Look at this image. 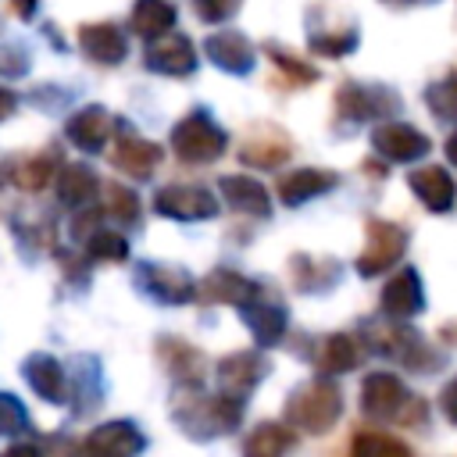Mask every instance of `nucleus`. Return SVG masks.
Segmentation results:
<instances>
[{"label":"nucleus","instance_id":"nucleus-17","mask_svg":"<svg viewBox=\"0 0 457 457\" xmlns=\"http://www.w3.org/2000/svg\"><path fill=\"white\" fill-rule=\"evenodd\" d=\"M207 57H211L218 68L232 71V75H243V71L253 68V46H250L246 36H239V32H214V36L207 39Z\"/></svg>","mask_w":457,"mask_h":457},{"label":"nucleus","instance_id":"nucleus-29","mask_svg":"<svg viewBox=\"0 0 457 457\" xmlns=\"http://www.w3.org/2000/svg\"><path fill=\"white\" fill-rule=\"evenodd\" d=\"M96 193V175L86 164H68L57 179V196L64 204H89Z\"/></svg>","mask_w":457,"mask_h":457},{"label":"nucleus","instance_id":"nucleus-31","mask_svg":"<svg viewBox=\"0 0 457 457\" xmlns=\"http://www.w3.org/2000/svg\"><path fill=\"white\" fill-rule=\"evenodd\" d=\"M86 253H89L93 261H125V257H129V243H125L118 232L100 228V232H93V236H89Z\"/></svg>","mask_w":457,"mask_h":457},{"label":"nucleus","instance_id":"nucleus-19","mask_svg":"<svg viewBox=\"0 0 457 457\" xmlns=\"http://www.w3.org/2000/svg\"><path fill=\"white\" fill-rule=\"evenodd\" d=\"M332 186H336V175H332V171H321V168H296V171H289V175L278 179V196H282V204L296 207V204H303V200H311V196H318V193H328Z\"/></svg>","mask_w":457,"mask_h":457},{"label":"nucleus","instance_id":"nucleus-12","mask_svg":"<svg viewBox=\"0 0 457 457\" xmlns=\"http://www.w3.org/2000/svg\"><path fill=\"white\" fill-rule=\"evenodd\" d=\"M336 107L339 114L353 118V121H364V118H375V114H386L396 107V96L386 93V89H371V86H357V82H346L339 93H336Z\"/></svg>","mask_w":457,"mask_h":457},{"label":"nucleus","instance_id":"nucleus-46","mask_svg":"<svg viewBox=\"0 0 457 457\" xmlns=\"http://www.w3.org/2000/svg\"><path fill=\"white\" fill-rule=\"evenodd\" d=\"M446 157H450V164L457 168V132H453V136L446 139Z\"/></svg>","mask_w":457,"mask_h":457},{"label":"nucleus","instance_id":"nucleus-24","mask_svg":"<svg viewBox=\"0 0 457 457\" xmlns=\"http://www.w3.org/2000/svg\"><path fill=\"white\" fill-rule=\"evenodd\" d=\"M175 25V7L168 0H136L132 7V32L143 39H161Z\"/></svg>","mask_w":457,"mask_h":457},{"label":"nucleus","instance_id":"nucleus-11","mask_svg":"<svg viewBox=\"0 0 457 457\" xmlns=\"http://www.w3.org/2000/svg\"><path fill=\"white\" fill-rule=\"evenodd\" d=\"M425 307V293H421V278L414 268H403L400 275H393L382 289V314L389 318H414Z\"/></svg>","mask_w":457,"mask_h":457},{"label":"nucleus","instance_id":"nucleus-43","mask_svg":"<svg viewBox=\"0 0 457 457\" xmlns=\"http://www.w3.org/2000/svg\"><path fill=\"white\" fill-rule=\"evenodd\" d=\"M14 107H18V96H14L11 89H4V86H0V118L14 114Z\"/></svg>","mask_w":457,"mask_h":457},{"label":"nucleus","instance_id":"nucleus-37","mask_svg":"<svg viewBox=\"0 0 457 457\" xmlns=\"http://www.w3.org/2000/svg\"><path fill=\"white\" fill-rule=\"evenodd\" d=\"M268 54H271V61H275L296 86H307V82L318 79V71H314L311 64H303V61H296V57H289V54H282V50H275V46H268Z\"/></svg>","mask_w":457,"mask_h":457},{"label":"nucleus","instance_id":"nucleus-18","mask_svg":"<svg viewBox=\"0 0 457 457\" xmlns=\"http://www.w3.org/2000/svg\"><path fill=\"white\" fill-rule=\"evenodd\" d=\"M114 132V118L104 107H82L71 121H68V139L82 150H100L107 143V136Z\"/></svg>","mask_w":457,"mask_h":457},{"label":"nucleus","instance_id":"nucleus-40","mask_svg":"<svg viewBox=\"0 0 457 457\" xmlns=\"http://www.w3.org/2000/svg\"><path fill=\"white\" fill-rule=\"evenodd\" d=\"M439 407H443V418L457 425V378H450L439 393Z\"/></svg>","mask_w":457,"mask_h":457},{"label":"nucleus","instance_id":"nucleus-20","mask_svg":"<svg viewBox=\"0 0 457 457\" xmlns=\"http://www.w3.org/2000/svg\"><path fill=\"white\" fill-rule=\"evenodd\" d=\"M221 196H225L228 207H236V211H246V214H257V218H268V214H271L268 189H264L257 179L225 175V179H221Z\"/></svg>","mask_w":457,"mask_h":457},{"label":"nucleus","instance_id":"nucleus-42","mask_svg":"<svg viewBox=\"0 0 457 457\" xmlns=\"http://www.w3.org/2000/svg\"><path fill=\"white\" fill-rule=\"evenodd\" d=\"M0 457H43L36 446H29V443H14V446H7Z\"/></svg>","mask_w":457,"mask_h":457},{"label":"nucleus","instance_id":"nucleus-3","mask_svg":"<svg viewBox=\"0 0 457 457\" xmlns=\"http://www.w3.org/2000/svg\"><path fill=\"white\" fill-rule=\"evenodd\" d=\"M403 250H407V232L400 225H393V221L371 218L368 221V243H364V250L357 257V275L371 278V275L386 271L389 264H396L403 257Z\"/></svg>","mask_w":457,"mask_h":457},{"label":"nucleus","instance_id":"nucleus-8","mask_svg":"<svg viewBox=\"0 0 457 457\" xmlns=\"http://www.w3.org/2000/svg\"><path fill=\"white\" fill-rule=\"evenodd\" d=\"M143 450V436L129 421H107L89 432L82 453L86 457H136Z\"/></svg>","mask_w":457,"mask_h":457},{"label":"nucleus","instance_id":"nucleus-32","mask_svg":"<svg viewBox=\"0 0 457 457\" xmlns=\"http://www.w3.org/2000/svg\"><path fill=\"white\" fill-rule=\"evenodd\" d=\"M107 211L114 214V221L136 225V221H139V196H136L129 186H111V189H107Z\"/></svg>","mask_w":457,"mask_h":457},{"label":"nucleus","instance_id":"nucleus-35","mask_svg":"<svg viewBox=\"0 0 457 457\" xmlns=\"http://www.w3.org/2000/svg\"><path fill=\"white\" fill-rule=\"evenodd\" d=\"M428 107H432L439 118H457V71L428 89Z\"/></svg>","mask_w":457,"mask_h":457},{"label":"nucleus","instance_id":"nucleus-26","mask_svg":"<svg viewBox=\"0 0 457 457\" xmlns=\"http://www.w3.org/2000/svg\"><path fill=\"white\" fill-rule=\"evenodd\" d=\"M357 361H361V346L353 336H343V332L328 336L318 350V371H325V375L350 371V368H357Z\"/></svg>","mask_w":457,"mask_h":457},{"label":"nucleus","instance_id":"nucleus-22","mask_svg":"<svg viewBox=\"0 0 457 457\" xmlns=\"http://www.w3.org/2000/svg\"><path fill=\"white\" fill-rule=\"evenodd\" d=\"M25 378H29V386H32L43 400H50V403H61V400H64V368L57 364V357H50V353H32V357L25 361Z\"/></svg>","mask_w":457,"mask_h":457},{"label":"nucleus","instance_id":"nucleus-16","mask_svg":"<svg viewBox=\"0 0 457 457\" xmlns=\"http://www.w3.org/2000/svg\"><path fill=\"white\" fill-rule=\"evenodd\" d=\"M139 278H143V286H146L157 300H164V303H186V300L196 293L193 278H189L186 271H179V268L146 264V268L139 271Z\"/></svg>","mask_w":457,"mask_h":457},{"label":"nucleus","instance_id":"nucleus-7","mask_svg":"<svg viewBox=\"0 0 457 457\" xmlns=\"http://www.w3.org/2000/svg\"><path fill=\"white\" fill-rule=\"evenodd\" d=\"M371 146H375L386 161H400V164H407V161L425 157L432 143H428V136H425V132H418L414 125L386 121V125H378V129L371 132Z\"/></svg>","mask_w":457,"mask_h":457},{"label":"nucleus","instance_id":"nucleus-47","mask_svg":"<svg viewBox=\"0 0 457 457\" xmlns=\"http://www.w3.org/2000/svg\"><path fill=\"white\" fill-rule=\"evenodd\" d=\"M386 4H428V0H386Z\"/></svg>","mask_w":457,"mask_h":457},{"label":"nucleus","instance_id":"nucleus-38","mask_svg":"<svg viewBox=\"0 0 457 457\" xmlns=\"http://www.w3.org/2000/svg\"><path fill=\"white\" fill-rule=\"evenodd\" d=\"M239 4H243V0H193L196 14H200L204 21H225L228 14H236Z\"/></svg>","mask_w":457,"mask_h":457},{"label":"nucleus","instance_id":"nucleus-25","mask_svg":"<svg viewBox=\"0 0 457 457\" xmlns=\"http://www.w3.org/2000/svg\"><path fill=\"white\" fill-rule=\"evenodd\" d=\"M293 443H296V439H293V432H289L286 425L264 421V425H257V428L246 436L243 457H286Z\"/></svg>","mask_w":457,"mask_h":457},{"label":"nucleus","instance_id":"nucleus-6","mask_svg":"<svg viewBox=\"0 0 457 457\" xmlns=\"http://www.w3.org/2000/svg\"><path fill=\"white\" fill-rule=\"evenodd\" d=\"M154 207H157V214L179 218V221H200V218L218 214V200L204 186H164L154 196Z\"/></svg>","mask_w":457,"mask_h":457},{"label":"nucleus","instance_id":"nucleus-13","mask_svg":"<svg viewBox=\"0 0 457 457\" xmlns=\"http://www.w3.org/2000/svg\"><path fill=\"white\" fill-rule=\"evenodd\" d=\"M79 43H82V54L100 61V64H118L125 57V36L118 25L111 21H96V25H82L79 29Z\"/></svg>","mask_w":457,"mask_h":457},{"label":"nucleus","instance_id":"nucleus-4","mask_svg":"<svg viewBox=\"0 0 457 457\" xmlns=\"http://www.w3.org/2000/svg\"><path fill=\"white\" fill-rule=\"evenodd\" d=\"M414 400L407 396L403 382L396 375H389V371H371L364 378V386H361V407L371 418H407L403 411L414 407Z\"/></svg>","mask_w":457,"mask_h":457},{"label":"nucleus","instance_id":"nucleus-14","mask_svg":"<svg viewBox=\"0 0 457 457\" xmlns=\"http://www.w3.org/2000/svg\"><path fill=\"white\" fill-rule=\"evenodd\" d=\"M407 186L414 189V196H418L428 211H450V204H453V179H450L439 164L414 168V171L407 175Z\"/></svg>","mask_w":457,"mask_h":457},{"label":"nucleus","instance_id":"nucleus-21","mask_svg":"<svg viewBox=\"0 0 457 457\" xmlns=\"http://www.w3.org/2000/svg\"><path fill=\"white\" fill-rule=\"evenodd\" d=\"M264 371H268V364H264V357H257L253 350L232 353V357H225V361L218 364V378H221V386L232 389V393H246V389H253L257 378H261Z\"/></svg>","mask_w":457,"mask_h":457},{"label":"nucleus","instance_id":"nucleus-41","mask_svg":"<svg viewBox=\"0 0 457 457\" xmlns=\"http://www.w3.org/2000/svg\"><path fill=\"white\" fill-rule=\"evenodd\" d=\"M96 221H100V211H96V207H89V211H86V214H79V218H75V221H71V232H75V236H79V239H82V236H86V232H89V236H93V232H100V228H93V225H96Z\"/></svg>","mask_w":457,"mask_h":457},{"label":"nucleus","instance_id":"nucleus-1","mask_svg":"<svg viewBox=\"0 0 457 457\" xmlns=\"http://www.w3.org/2000/svg\"><path fill=\"white\" fill-rule=\"evenodd\" d=\"M343 414V393L328 378H314L300 386L286 403V421L303 432H328Z\"/></svg>","mask_w":457,"mask_h":457},{"label":"nucleus","instance_id":"nucleus-2","mask_svg":"<svg viewBox=\"0 0 457 457\" xmlns=\"http://www.w3.org/2000/svg\"><path fill=\"white\" fill-rule=\"evenodd\" d=\"M225 143H228L225 132H221L204 111L182 118V121L175 125V132H171V150H175L182 161H189V164H207V161L221 157V154H225Z\"/></svg>","mask_w":457,"mask_h":457},{"label":"nucleus","instance_id":"nucleus-5","mask_svg":"<svg viewBox=\"0 0 457 457\" xmlns=\"http://www.w3.org/2000/svg\"><path fill=\"white\" fill-rule=\"evenodd\" d=\"M175 418L189 428V432H228L239 425L243 418V400L221 393V396H207V400H196L193 403V414L189 411H175Z\"/></svg>","mask_w":457,"mask_h":457},{"label":"nucleus","instance_id":"nucleus-33","mask_svg":"<svg viewBox=\"0 0 457 457\" xmlns=\"http://www.w3.org/2000/svg\"><path fill=\"white\" fill-rule=\"evenodd\" d=\"M357 46V29H343V32H318L311 36V50L325 54V57H343Z\"/></svg>","mask_w":457,"mask_h":457},{"label":"nucleus","instance_id":"nucleus-9","mask_svg":"<svg viewBox=\"0 0 457 457\" xmlns=\"http://www.w3.org/2000/svg\"><path fill=\"white\" fill-rule=\"evenodd\" d=\"M143 61L150 71H161V75H189L196 68V50L186 36H161L157 43L146 46Z\"/></svg>","mask_w":457,"mask_h":457},{"label":"nucleus","instance_id":"nucleus-36","mask_svg":"<svg viewBox=\"0 0 457 457\" xmlns=\"http://www.w3.org/2000/svg\"><path fill=\"white\" fill-rule=\"evenodd\" d=\"M25 425H29L25 407H21L11 393H0V432H4V436H14V432H21Z\"/></svg>","mask_w":457,"mask_h":457},{"label":"nucleus","instance_id":"nucleus-44","mask_svg":"<svg viewBox=\"0 0 457 457\" xmlns=\"http://www.w3.org/2000/svg\"><path fill=\"white\" fill-rule=\"evenodd\" d=\"M11 7H14L18 18H29V14L36 11V0H11Z\"/></svg>","mask_w":457,"mask_h":457},{"label":"nucleus","instance_id":"nucleus-28","mask_svg":"<svg viewBox=\"0 0 457 457\" xmlns=\"http://www.w3.org/2000/svg\"><path fill=\"white\" fill-rule=\"evenodd\" d=\"M161 353L168 357V368L175 371V378L179 382H200V375H204V357L193 350V346H186L182 339H164L161 343Z\"/></svg>","mask_w":457,"mask_h":457},{"label":"nucleus","instance_id":"nucleus-15","mask_svg":"<svg viewBox=\"0 0 457 457\" xmlns=\"http://www.w3.org/2000/svg\"><path fill=\"white\" fill-rule=\"evenodd\" d=\"M111 161H114V168H121V171H129V175H136V179H146V175L161 164V146L150 143V139H136V136L125 132V136L114 143Z\"/></svg>","mask_w":457,"mask_h":457},{"label":"nucleus","instance_id":"nucleus-34","mask_svg":"<svg viewBox=\"0 0 457 457\" xmlns=\"http://www.w3.org/2000/svg\"><path fill=\"white\" fill-rule=\"evenodd\" d=\"M54 168H57V161H54L50 154H43V157H32V161H25V164L18 168L14 182H18L21 189H43V186L50 182Z\"/></svg>","mask_w":457,"mask_h":457},{"label":"nucleus","instance_id":"nucleus-30","mask_svg":"<svg viewBox=\"0 0 457 457\" xmlns=\"http://www.w3.org/2000/svg\"><path fill=\"white\" fill-rule=\"evenodd\" d=\"M350 457H414V453H411L407 443H400V439H393L386 432H371L368 428V432H357L353 436Z\"/></svg>","mask_w":457,"mask_h":457},{"label":"nucleus","instance_id":"nucleus-45","mask_svg":"<svg viewBox=\"0 0 457 457\" xmlns=\"http://www.w3.org/2000/svg\"><path fill=\"white\" fill-rule=\"evenodd\" d=\"M439 339H446V343H453V346H457V321L443 325V328H439Z\"/></svg>","mask_w":457,"mask_h":457},{"label":"nucleus","instance_id":"nucleus-39","mask_svg":"<svg viewBox=\"0 0 457 457\" xmlns=\"http://www.w3.org/2000/svg\"><path fill=\"white\" fill-rule=\"evenodd\" d=\"M25 68H29V57L21 54V46L0 50V71H4V75H21Z\"/></svg>","mask_w":457,"mask_h":457},{"label":"nucleus","instance_id":"nucleus-23","mask_svg":"<svg viewBox=\"0 0 457 457\" xmlns=\"http://www.w3.org/2000/svg\"><path fill=\"white\" fill-rule=\"evenodd\" d=\"M239 157L243 164H253V168H278L289 157V139L278 129H261L250 143H243Z\"/></svg>","mask_w":457,"mask_h":457},{"label":"nucleus","instance_id":"nucleus-10","mask_svg":"<svg viewBox=\"0 0 457 457\" xmlns=\"http://www.w3.org/2000/svg\"><path fill=\"white\" fill-rule=\"evenodd\" d=\"M196 293H200L204 303H236V307H250V303L257 300V286H253L250 278L228 271V268L211 271V275L196 286Z\"/></svg>","mask_w":457,"mask_h":457},{"label":"nucleus","instance_id":"nucleus-27","mask_svg":"<svg viewBox=\"0 0 457 457\" xmlns=\"http://www.w3.org/2000/svg\"><path fill=\"white\" fill-rule=\"evenodd\" d=\"M246 325H250V332L257 336L261 346H271L286 332V311L271 307V303H250L246 307Z\"/></svg>","mask_w":457,"mask_h":457}]
</instances>
